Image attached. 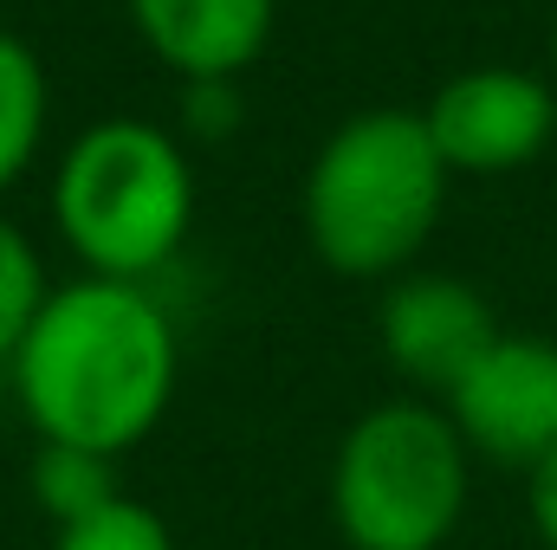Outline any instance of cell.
Segmentation results:
<instances>
[{
  "instance_id": "5bb4252c",
  "label": "cell",
  "mask_w": 557,
  "mask_h": 550,
  "mask_svg": "<svg viewBox=\"0 0 557 550\" xmlns=\"http://www.w3.org/2000/svg\"><path fill=\"white\" fill-rule=\"evenodd\" d=\"M525 505H532V525H539L545 550H557V453L525 473Z\"/></svg>"
},
{
  "instance_id": "7c38bea8",
  "label": "cell",
  "mask_w": 557,
  "mask_h": 550,
  "mask_svg": "<svg viewBox=\"0 0 557 550\" xmlns=\"http://www.w3.org/2000/svg\"><path fill=\"white\" fill-rule=\"evenodd\" d=\"M52 550H175V545H169V532H162V518H156L149 505L111 499V505H98V512L59 525V545Z\"/></svg>"
},
{
  "instance_id": "9a60e30c",
  "label": "cell",
  "mask_w": 557,
  "mask_h": 550,
  "mask_svg": "<svg viewBox=\"0 0 557 550\" xmlns=\"http://www.w3.org/2000/svg\"><path fill=\"white\" fill-rule=\"evenodd\" d=\"M552 59H557V26H552Z\"/></svg>"
},
{
  "instance_id": "6da1fadb",
  "label": "cell",
  "mask_w": 557,
  "mask_h": 550,
  "mask_svg": "<svg viewBox=\"0 0 557 550\" xmlns=\"http://www.w3.org/2000/svg\"><path fill=\"white\" fill-rule=\"evenodd\" d=\"M20 409L46 447L124 453L162 421L175 389V330L162 304L124 278L52 291L13 350Z\"/></svg>"
},
{
  "instance_id": "277c9868",
  "label": "cell",
  "mask_w": 557,
  "mask_h": 550,
  "mask_svg": "<svg viewBox=\"0 0 557 550\" xmlns=\"http://www.w3.org/2000/svg\"><path fill=\"white\" fill-rule=\"evenodd\" d=\"M467 440L447 409L383 402L337 447L331 512L350 550H441L467 512Z\"/></svg>"
},
{
  "instance_id": "7a4b0ae2",
  "label": "cell",
  "mask_w": 557,
  "mask_h": 550,
  "mask_svg": "<svg viewBox=\"0 0 557 550\" xmlns=\"http://www.w3.org/2000/svg\"><path fill=\"white\" fill-rule=\"evenodd\" d=\"M447 201V162L416 111H363L305 175V234L344 278L409 266Z\"/></svg>"
},
{
  "instance_id": "3957f363",
  "label": "cell",
  "mask_w": 557,
  "mask_h": 550,
  "mask_svg": "<svg viewBox=\"0 0 557 550\" xmlns=\"http://www.w3.org/2000/svg\"><path fill=\"white\" fill-rule=\"evenodd\" d=\"M52 208L72 253L91 273L137 285L182 247L195 214V182L182 149L162 130L137 117H111L65 149Z\"/></svg>"
},
{
  "instance_id": "52a82bcc",
  "label": "cell",
  "mask_w": 557,
  "mask_h": 550,
  "mask_svg": "<svg viewBox=\"0 0 557 550\" xmlns=\"http://www.w3.org/2000/svg\"><path fill=\"white\" fill-rule=\"evenodd\" d=\"M499 343L493 304L447 273H416L383 298V350L421 389H454Z\"/></svg>"
},
{
  "instance_id": "30bf717a",
  "label": "cell",
  "mask_w": 557,
  "mask_h": 550,
  "mask_svg": "<svg viewBox=\"0 0 557 550\" xmlns=\"http://www.w3.org/2000/svg\"><path fill=\"white\" fill-rule=\"evenodd\" d=\"M33 492H39V505H46L59 525H72V518H85V512H98V505L117 499V492H111V460L78 453V447H39V460H33Z\"/></svg>"
},
{
  "instance_id": "5b68a950",
  "label": "cell",
  "mask_w": 557,
  "mask_h": 550,
  "mask_svg": "<svg viewBox=\"0 0 557 550\" xmlns=\"http://www.w3.org/2000/svg\"><path fill=\"white\" fill-rule=\"evenodd\" d=\"M447 421L460 427L467 453L493 466L532 473L557 453V343L545 337H499L454 389Z\"/></svg>"
},
{
  "instance_id": "9c48e42d",
  "label": "cell",
  "mask_w": 557,
  "mask_h": 550,
  "mask_svg": "<svg viewBox=\"0 0 557 550\" xmlns=\"http://www.w3.org/2000/svg\"><path fill=\"white\" fill-rule=\"evenodd\" d=\"M46 130V65L26 39L0 33V188L33 162Z\"/></svg>"
},
{
  "instance_id": "8992f818",
  "label": "cell",
  "mask_w": 557,
  "mask_h": 550,
  "mask_svg": "<svg viewBox=\"0 0 557 550\" xmlns=\"http://www.w3.org/2000/svg\"><path fill=\"white\" fill-rule=\"evenodd\" d=\"M428 137L441 149L447 168L467 175H499L532 162L557 130V98L545 78L512 72V65H480L460 72L434 91V104L421 111Z\"/></svg>"
},
{
  "instance_id": "8fae6325",
  "label": "cell",
  "mask_w": 557,
  "mask_h": 550,
  "mask_svg": "<svg viewBox=\"0 0 557 550\" xmlns=\"http://www.w3.org/2000/svg\"><path fill=\"white\" fill-rule=\"evenodd\" d=\"M46 304V278H39V253L26 247V234L0 214V363L20 350V337L33 330Z\"/></svg>"
},
{
  "instance_id": "ba28073f",
  "label": "cell",
  "mask_w": 557,
  "mask_h": 550,
  "mask_svg": "<svg viewBox=\"0 0 557 550\" xmlns=\"http://www.w3.org/2000/svg\"><path fill=\"white\" fill-rule=\"evenodd\" d=\"M137 33L162 65L195 78H234L273 33V0H131Z\"/></svg>"
},
{
  "instance_id": "4fadbf2b",
  "label": "cell",
  "mask_w": 557,
  "mask_h": 550,
  "mask_svg": "<svg viewBox=\"0 0 557 550\" xmlns=\"http://www.w3.org/2000/svg\"><path fill=\"white\" fill-rule=\"evenodd\" d=\"M182 124H188L195 137L221 142L234 124H240V98H234V85H227V78H195L188 98H182Z\"/></svg>"
}]
</instances>
